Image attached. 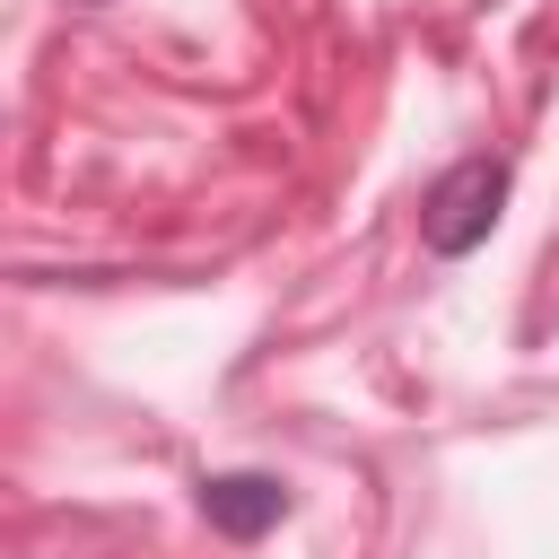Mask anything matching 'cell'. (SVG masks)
I'll list each match as a JSON object with an SVG mask.
<instances>
[{
  "label": "cell",
  "mask_w": 559,
  "mask_h": 559,
  "mask_svg": "<svg viewBox=\"0 0 559 559\" xmlns=\"http://www.w3.org/2000/svg\"><path fill=\"white\" fill-rule=\"evenodd\" d=\"M507 183H515L507 157H454V166L419 192V245L445 253V262L480 253L489 227H498V210H507Z\"/></svg>",
  "instance_id": "1"
},
{
  "label": "cell",
  "mask_w": 559,
  "mask_h": 559,
  "mask_svg": "<svg viewBox=\"0 0 559 559\" xmlns=\"http://www.w3.org/2000/svg\"><path fill=\"white\" fill-rule=\"evenodd\" d=\"M288 507H297V498H288L280 472H210V480H201V515H210V533H227V542L280 533Z\"/></svg>",
  "instance_id": "2"
},
{
  "label": "cell",
  "mask_w": 559,
  "mask_h": 559,
  "mask_svg": "<svg viewBox=\"0 0 559 559\" xmlns=\"http://www.w3.org/2000/svg\"><path fill=\"white\" fill-rule=\"evenodd\" d=\"M79 9H105V0H79Z\"/></svg>",
  "instance_id": "3"
}]
</instances>
